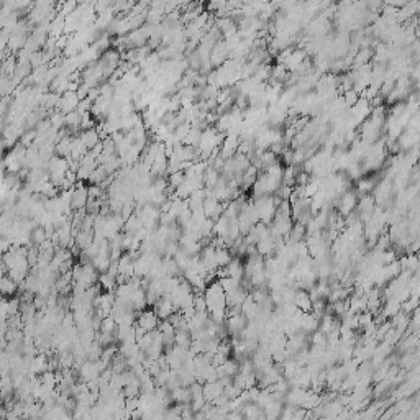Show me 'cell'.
<instances>
[{
    "mask_svg": "<svg viewBox=\"0 0 420 420\" xmlns=\"http://www.w3.org/2000/svg\"><path fill=\"white\" fill-rule=\"evenodd\" d=\"M305 235H307L305 225L296 223V225H292L291 232H289L287 241H289V243H302V241H304V236H305Z\"/></svg>",
    "mask_w": 420,
    "mask_h": 420,
    "instance_id": "14",
    "label": "cell"
},
{
    "mask_svg": "<svg viewBox=\"0 0 420 420\" xmlns=\"http://www.w3.org/2000/svg\"><path fill=\"white\" fill-rule=\"evenodd\" d=\"M233 259V253L228 248H215V264L218 269H223Z\"/></svg>",
    "mask_w": 420,
    "mask_h": 420,
    "instance_id": "15",
    "label": "cell"
},
{
    "mask_svg": "<svg viewBox=\"0 0 420 420\" xmlns=\"http://www.w3.org/2000/svg\"><path fill=\"white\" fill-rule=\"evenodd\" d=\"M107 176H109V174H107L105 167L99 164L94 171H92V174H91V177H89V181L92 183V186H100V184L105 183Z\"/></svg>",
    "mask_w": 420,
    "mask_h": 420,
    "instance_id": "18",
    "label": "cell"
},
{
    "mask_svg": "<svg viewBox=\"0 0 420 420\" xmlns=\"http://www.w3.org/2000/svg\"><path fill=\"white\" fill-rule=\"evenodd\" d=\"M115 330H117V322L112 319V317H104L100 322V327H99V332L102 333H110V335H115Z\"/></svg>",
    "mask_w": 420,
    "mask_h": 420,
    "instance_id": "19",
    "label": "cell"
},
{
    "mask_svg": "<svg viewBox=\"0 0 420 420\" xmlns=\"http://www.w3.org/2000/svg\"><path fill=\"white\" fill-rule=\"evenodd\" d=\"M71 141H72V138L69 137V135H64V137L54 144L56 153L59 155V158H64V160H69V158H71Z\"/></svg>",
    "mask_w": 420,
    "mask_h": 420,
    "instance_id": "13",
    "label": "cell"
},
{
    "mask_svg": "<svg viewBox=\"0 0 420 420\" xmlns=\"http://www.w3.org/2000/svg\"><path fill=\"white\" fill-rule=\"evenodd\" d=\"M225 419L227 420H243V415H241V412H236V410H230V412H227Z\"/></svg>",
    "mask_w": 420,
    "mask_h": 420,
    "instance_id": "23",
    "label": "cell"
},
{
    "mask_svg": "<svg viewBox=\"0 0 420 420\" xmlns=\"http://www.w3.org/2000/svg\"><path fill=\"white\" fill-rule=\"evenodd\" d=\"M169 397H171V402H174L177 405H190L189 387H184V386L176 387V389H172L169 393Z\"/></svg>",
    "mask_w": 420,
    "mask_h": 420,
    "instance_id": "10",
    "label": "cell"
},
{
    "mask_svg": "<svg viewBox=\"0 0 420 420\" xmlns=\"http://www.w3.org/2000/svg\"><path fill=\"white\" fill-rule=\"evenodd\" d=\"M184 177H186L184 171H177V172H172V174H169V186H171V189L176 190L177 187H179V186L184 183Z\"/></svg>",
    "mask_w": 420,
    "mask_h": 420,
    "instance_id": "22",
    "label": "cell"
},
{
    "mask_svg": "<svg viewBox=\"0 0 420 420\" xmlns=\"http://www.w3.org/2000/svg\"><path fill=\"white\" fill-rule=\"evenodd\" d=\"M153 310H155V314L158 315V319H160V320H167V319H169V317L176 312V309H174V305H172L169 296H163L160 301H158L156 304H155Z\"/></svg>",
    "mask_w": 420,
    "mask_h": 420,
    "instance_id": "5",
    "label": "cell"
},
{
    "mask_svg": "<svg viewBox=\"0 0 420 420\" xmlns=\"http://www.w3.org/2000/svg\"><path fill=\"white\" fill-rule=\"evenodd\" d=\"M292 305L301 312H310L312 310V301H310L309 292L304 291V289H296V292H294V299H292Z\"/></svg>",
    "mask_w": 420,
    "mask_h": 420,
    "instance_id": "8",
    "label": "cell"
},
{
    "mask_svg": "<svg viewBox=\"0 0 420 420\" xmlns=\"http://www.w3.org/2000/svg\"><path fill=\"white\" fill-rule=\"evenodd\" d=\"M190 342H192V335H190V332L186 328V327L174 330V345H176V347L189 348Z\"/></svg>",
    "mask_w": 420,
    "mask_h": 420,
    "instance_id": "12",
    "label": "cell"
},
{
    "mask_svg": "<svg viewBox=\"0 0 420 420\" xmlns=\"http://www.w3.org/2000/svg\"><path fill=\"white\" fill-rule=\"evenodd\" d=\"M241 415H243V420H258L261 415H263V410L256 404L250 402L241 409Z\"/></svg>",
    "mask_w": 420,
    "mask_h": 420,
    "instance_id": "17",
    "label": "cell"
},
{
    "mask_svg": "<svg viewBox=\"0 0 420 420\" xmlns=\"http://www.w3.org/2000/svg\"><path fill=\"white\" fill-rule=\"evenodd\" d=\"M87 187L84 186L82 183H77L76 186H74L72 189V197H71V207L74 212H77V210H84L87 205Z\"/></svg>",
    "mask_w": 420,
    "mask_h": 420,
    "instance_id": "4",
    "label": "cell"
},
{
    "mask_svg": "<svg viewBox=\"0 0 420 420\" xmlns=\"http://www.w3.org/2000/svg\"><path fill=\"white\" fill-rule=\"evenodd\" d=\"M240 394H241V391L238 389V387H236L235 384H233V382H228L227 386H223V396H225V397H227L228 400L236 399Z\"/></svg>",
    "mask_w": 420,
    "mask_h": 420,
    "instance_id": "21",
    "label": "cell"
},
{
    "mask_svg": "<svg viewBox=\"0 0 420 420\" xmlns=\"http://www.w3.org/2000/svg\"><path fill=\"white\" fill-rule=\"evenodd\" d=\"M310 342L314 348H327V335L322 333L320 330H317V332L312 333Z\"/></svg>",
    "mask_w": 420,
    "mask_h": 420,
    "instance_id": "20",
    "label": "cell"
},
{
    "mask_svg": "<svg viewBox=\"0 0 420 420\" xmlns=\"http://www.w3.org/2000/svg\"><path fill=\"white\" fill-rule=\"evenodd\" d=\"M246 324H248V320H246L241 314H235V315L227 317L225 322H223V325H225V328H227L228 337H232V338H236L238 335L243 332V328L246 327Z\"/></svg>",
    "mask_w": 420,
    "mask_h": 420,
    "instance_id": "3",
    "label": "cell"
},
{
    "mask_svg": "<svg viewBox=\"0 0 420 420\" xmlns=\"http://www.w3.org/2000/svg\"><path fill=\"white\" fill-rule=\"evenodd\" d=\"M0 420H5V419H3V417H0Z\"/></svg>",
    "mask_w": 420,
    "mask_h": 420,
    "instance_id": "25",
    "label": "cell"
},
{
    "mask_svg": "<svg viewBox=\"0 0 420 420\" xmlns=\"http://www.w3.org/2000/svg\"><path fill=\"white\" fill-rule=\"evenodd\" d=\"M228 56H230V49L227 48L225 41H218L210 51V64L212 66H222L227 61Z\"/></svg>",
    "mask_w": 420,
    "mask_h": 420,
    "instance_id": "6",
    "label": "cell"
},
{
    "mask_svg": "<svg viewBox=\"0 0 420 420\" xmlns=\"http://www.w3.org/2000/svg\"><path fill=\"white\" fill-rule=\"evenodd\" d=\"M158 324H160V319H158V315L155 314V310L144 309L141 312H138L137 324L135 325L140 327L144 333H148V332H155V330L158 328Z\"/></svg>",
    "mask_w": 420,
    "mask_h": 420,
    "instance_id": "2",
    "label": "cell"
},
{
    "mask_svg": "<svg viewBox=\"0 0 420 420\" xmlns=\"http://www.w3.org/2000/svg\"><path fill=\"white\" fill-rule=\"evenodd\" d=\"M17 292V284L12 281L8 276L0 278V296L10 297Z\"/></svg>",
    "mask_w": 420,
    "mask_h": 420,
    "instance_id": "16",
    "label": "cell"
},
{
    "mask_svg": "<svg viewBox=\"0 0 420 420\" xmlns=\"http://www.w3.org/2000/svg\"><path fill=\"white\" fill-rule=\"evenodd\" d=\"M282 410H284V402L273 399L271 402L266 404L263 407V415L266 420H279L282 415Z\"/></svg>",
    "mask_w": 420,
    "mask_h": 420,
    "instance_id": "9",
    "label": "cell"
},
{
    "mask_svg": "<svg viewBox=\"0 0 420 420\" xmlns=\"http://www.w3.org/2000/svg\"><path fill=\"white\" fill-rule=\"evenodd\" d=\"M79 138H81V141L84 143V146H86L87 149H92L95 148L97 144H99L102 140L99 137V133H97L95 128H91V130H84V132L79 135Z\"/></svg>",
    "mask_w": 420,
    "mask_h": 420,
    "instance_id": "11",
    "label": "cell"
},
{
    "mask_svg": "<svg viewBox=\"0 0 420 420\" xmlns=\"http://www.w3.org/2000/svg\"><path fill=\"white\" fill-rule=\"evenodd\" d=\"M258 420H266V419H264V415H261V417H259Z\"/></svg>",
    "mask_w": 420,
    "mask_h": 420,
    "instance_id": "24",
    "label": "cell"
},
{
    "mask_svg": "<svg viewBox=\"0 0 420 420\" xmlns=\"http://www.w3.org/2000/svg\"><path fill=\"white\" fill-rule=\"evenodd\" d=\"M358 199L359 197H358L356 190H353V189H348L347 192L340 195V199H338V213H340V217L345 218V217H348L351 212H354L356 204H358Z\"/></svg>",
    "mask_w": 420,
    "mask_h": 420,
    "instance_id": "1",
    "label": "cell"
},
{
    "mask_svg": "<svg viewBox=\"0 0 420 420\" xmlns=\"http://www.w3.org/2000/svg\"><path fill=\"white\" fill-rule=\"evenodd\" d=\"M202 394L204 399L207 404H212L213 400L218 399L223 394V386L220 381H213V382H204L202 384Z\"/></svg>",
    "mask_w": 420,
    "mask_h": 420,
    "instance_id": "7",
    "label": "cell"
}]
</instances>
